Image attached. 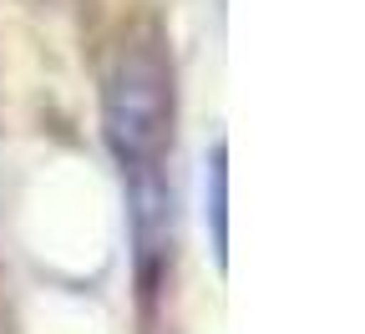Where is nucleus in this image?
<instances>
[{"mask_svg": "<svg viewBox=\"0 0 365 334\" xmlns=\"http://www.w3.org/2000/svg\"><path fill=\"white\" fill-rule=\"evenodd\" d=\"M107 142L117 152L127 198H132V233H137V273L143 294L163 289L173 259V193H168V152H173V56L168 36L153 16L132 21L107 66Z\"/></svg>", "mask_w": 365, "mask_h": 334, "instance_id": "nucleus-1", "label": "nucleus"}, {"mask_svg": "<svg viewBox=\"0 0 365 334\" xmlns=\"http://www.w3.org/2000/svg\"><path fill=\"white\" fill-rule=\"evenodd\" d=\"M208 187H213V203H208V213H213V254L223 259V147L208 162Z\"/></svg>", "mask_w": 365, "mask_h": 334, "instance_id": "nucleus-2", "label": "nucleus"}]
</instances>
